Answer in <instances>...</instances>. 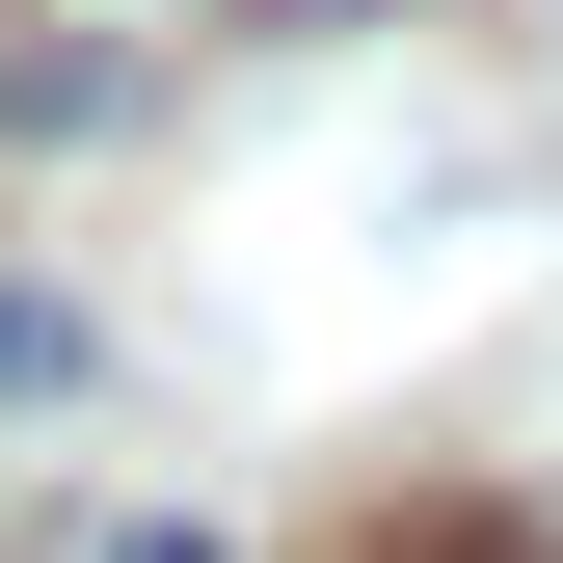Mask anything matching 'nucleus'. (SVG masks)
Here are the masks:
<instances>
[{
	"label": "nucleus",
	"instance_id": "obj_1",
	"mask_svg": "<svg viewBox=\"0 0 563 563\" xmlns=\"http://www.w3.org/2000/svg\"><path fill=\"white\" fill-rule=\"evenodd\" d=\"M108 563H216V537H188V510H134V537H108Z\"/></svg>",
	"mask_w": 563,
	"mask_h": 563
},
{
	"label": "nucleus",
	"instance_id": "obj_2",
	"mask_svg": "<svg viewBox=\"0 0 563 563\" xmlns=\"http://www.w3.org/2000/svg\"><path fill=\"white\" fill-rule=\"evenodd\" d=\"M268 27H376V0H268Z\"/></svg>",
	"mask_w": 563,
	"mask_h": 563
}]
</instances>
